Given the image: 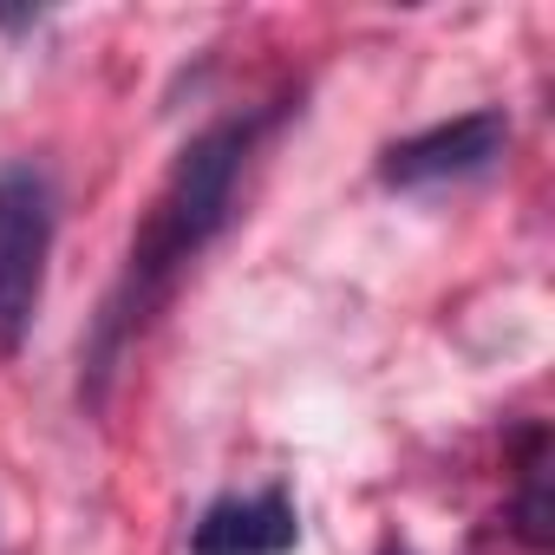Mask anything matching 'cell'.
<instances>
[{"instance_id": "cell-5", "label": "cell", "mask_w": 555, "mask_h": 555, "mask_svg": "<svg viewBox=\"0 0 555 555\" xmlns=\"http://www.w3.org/2000/svg\"><path fill=\"white\" fill-rule=\"evenodd\" d=\"M516 529H522V542L542 555L548 548V496H542V457H529V470H522V503H516Z\"/></svg>"}, {"instance_id": "cell-2", "label": "cell", "mask_w": 555, "mask_h": 555, "mask_svg": "<svg viewBox=\"0 0 555 555\" xmlns=\"http://www.w3.org/2000/svg\"><path fill=\"white\" fill-rule=\"evenodd\" d=\"M53 183L34 164L0 170V360H14L47 301V255H53Z\"/></svg>"}, {"instance_id": "cell-4", "label": "cell", "mask_w": 555, "mask_h": 555, "mask_svg": "<svg viewBox=\"0 0 555 555\" xmlns=\"http://www.w3.org/2000/svg\"><path fill=\"white\" fill-rule=\"evenodd\" d=\"M295 542H301V516L282 490L222 496L190 529V555H288Z\"/></svg>"}, {"instance_id": "cell-6", "label": "cell", "mask_w": 555, "mask_h": 555, "mask_svg": "<svg viewBox=\"0 0 555 555\" xmlns=\"http://www.w3.org/2000/svg\"><path fill=\"white\" fill-rule=\"evenodd\" d=\"M386 555H412V548H399V542H392V548H386Z\"/></svg>"}, {"instance_id": "cell-3", "label": "cell", "mask_w": 555, "mask_h": 555, "mask_svg": "<svg viewBox=\"0 0 555 555\" xmlns=\"http://www.w3.org/2000/svg\"><path fill=\"white\" fill-rule=\"evenodd\" d=\"M503 144H509L503 112H470V118H451V125H438V131H418V138H405V144H392L379 170H386V183H399V190L457 183V177L490 170V164L503 157Z\"/></svg>"}, {"instance_id": "cell-1", "label": "cell", "mask_w": 555, "mask_h": 555, "mask_svg": "<svg viewBox=\"0 0 555 555\" xmlns=\"http://www.w3.org/2000/svg\"><path fill=\"white\" fill-rule=\"evenodd\" d=\"M255 131H261V118L209 125V131L190 138L183 157L170 164V177H164V190H157V203H151L138 242H131L125 282H118V295H112V308H105V321H99V347H92V366H99V373L112 366L118 340H125L131 327H144V314L170 295V282L183 274V261L203 255V242L229 222L235 177H242V164H248V151H255Z\"/></svg>"}]
</instances>
